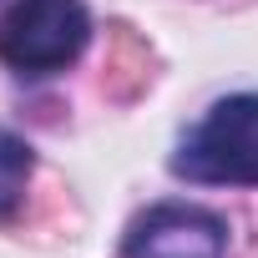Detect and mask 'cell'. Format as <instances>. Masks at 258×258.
<instances>
[{
    "label": "cell",
    "instance_id": "cell-1",
    "mask_svg": "<svg viewBox=\"0 0 258 258\" xmlns=\"http://www.w3.org/2000/svg\"><path fill=\"white\" fill-rule=\"evenodd\" d=\"M172 172L203 187H258V91L213 101L172 152Z\"/></svg>",
    "mask_w": 258,
    "mask_h": 258
},
{
    "label": "cell",
    "instance_id": "cell-2",
    "mask_svg": "<svg viewBox=\"0 0 258 258\" xmlns=\"http://www.w3.org/2000/svg\"><path fill=\"white\" fill-rule=\"evenodd\" d=\"M91 41L81 0H16L0 21V61L16 76H56Z\"/></svg>",
    "mask_w": 258,
    "mask_h": 258
},
{
    "label": "cell",
    "instance_id": "cell-3",
    "mask_svg": "<svg viewBox=\"0 0 258 258\" xmlns=\"http://www.w3.org/2000/svg\"><path fill=\"white\" fill-rule=\"evenodd\" d=\"M228 223L192 203H157L126 228V258H223Z\"/></svg>",
    "mask_w": 258,
    "mask_h": 258
},
{
    "label": "cell",
    "instance_id": "cell-4",
    "mask_svg": "<svg viewBox=\"0 0 258 258\" xmlns=\"http://www.w3.org/2000/svg\"><path fill=\"white\" fill-rule=\"evenodd\" d=\"M31 167H36V152L31 142H21L16 132L0 126V218H11L26 198V182H31Z\"/></svg>",
    "mask_w": 258,
    "mask_h": 258
}]
</instances>
